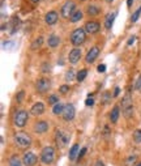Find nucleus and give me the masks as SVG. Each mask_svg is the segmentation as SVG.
<instances>
[{"mask_svg": "<svg viewBox=\"0 0 141 166\" xmlns=\"http://www.w3.org/2000/svg\"><path fill=\"white\" fill-rule=\"evenodd\" d=\"M85 39H86V32H85V29H83V28L75 29V30L72 32V34H71V43L75 47L83 45V43L85 42Z\"/></svg>", "mask_w": 141, "mask_h": 166, "instance_id": "obj_1", "label": "nucleus"}, {"mask_svg": "<svg viewBox=\"0 0 141 166\" xmlns=\"http://www.w3.org/2000/svg\"><path fill=\"white\" fill-rule=\"evenodd\" d=\"M122 111L125 118H131V115L133 114V102L131 93H125L124 98L122 99Z\"/></svg>", "mask_w": 141, "mask_h": 166, "instance_id": "obj_2", "label": "nucleus"}, {"mask_svg": "<svg viewBox=\"0 0 141 166\" xmlns=\"http://www.w3.org/2000/svg\"><path fill=\"white\" fill-rule=\"evenodd\" d=\"M14 144L18 148H29L32 145V138L26 132H17L14 135Z\"/></svg>", "mask_w": 141, "mask_h": 166, "instance_id": "obj_3", "label": "nucleus"}, {"mask_svg": "<svg viewBox=\"0 0 141 166\" xmlns=\"http://www.w3.org/2000/svg\"><path fill=\"white\" fill-rule=\"evenodd\" d=\"M41 161L44 165H51L55 161V149L53 147H44L41 152Z\"/></svg>", "mask_w": 141, "mask_h": 166, "instance_id": "obj_4", "label": "nucleus"}, {"mask_svg": "<svg viewBox=\"0 0 141 166\" xmlns=\"http://www.w3.org/2000/svg\"><path fill=\"white\" fill-rule=\"evenodd\" d=\"M28 119H29V115L25 110H18L14 113V117H13V123L16 127H25L26 123H28Z\"/></svg>", "mask_w": 141, "mask_h": 166, "instance_id": "obj_5", "label": "nucleus"}, {"mask_svg": "<svg viewBox=\"0 0 141 166\" xmlns=\"http://www.w3.org/2000/svg\"><path fill=\"white\" fill-rule=\"evenodd\" d=\"M76 11V4L72 2V0H68V2H65V4L62 7V16L64 18H71V16Z\"/></svg>", "mask_w": 141, "mask_h": 166, "instance_id": "obj_6", "label": "nucleus"}, {"mask_svg": "<svg viewBox=\"0 0 141 166\" xmlns=\"http://www.w3.org/2000/svg\"><path fill=\"white\" fill-rule=\"evenodd\" d=\"M75 114H76V109H75V106H73L72 103L64 105V110H63V114H62L64 120H67V122L72 120L73 118H75Z\"/></svg>", "mask_w": 141, "mask_h": 166, "instance_id": "obj_7", "label": "nucleus"}, {"mask_svg": "<svg viewBox=\"0 0 141 166\" xmlns=\"http://www.w3.org/2000/svg\"><path fill=\"white\" fill-rule=\"evenodd\" d=\"M69 141V135L65 133L62 129H58L56 131V143L59 147H65Z\"/></svg>", "mask_w": 141, "mask_h": 166, "instance_id": "obj_8", "label": "nucleus"}, {"mask_svg": "<svg viewBox=\"0 0 141 166\" xmlns=\"http://www.w3.org/2000/svg\"><path fill=\"white\" fill-rule=\"evenodd\" d=\"M98 55H99V47H98V46H93V47L88 51V54H86V56H85V62L89 63V64H92V63L98 58Z\"/></svg>", "mask_w": 141, "mask_h": 166, "instance_id": "obj_9", "label": "nucleus"}, {"mask_svg": "<svg viewBox=\"0 0 141 166\" xmlns=\"http://www.w3.org/2000/svg\"><path fill=\"white\" fill-rule=\"evenodd\" d=\"M37 90H38V93H41V94H43V93H46L48 89H50V80L48 78H39L38 81H37Z\"/></svg>", "mask_w": 141, "mask_h": 166, "instance_id": "obj_10", "label": "nucleus"}, {"mask_svg": "<svg viewBox=\"0 0 141 166\" xmlns=\"http://www.w3.org/2000/svg\"><path fill=\"white\" fill-rule=\"evenodd\" d=\"M38 161V157H37L33 152H28L24 154V158H22V162H24L25 166H34Z\"/></svg>", "mask_w": 141, "mask_h": 166, "instance_id": "obj_11", "label": "nucleus"}, {"mask_svg": "<svg viewBox=\"0 0 141 166\" xmlns=\"http://www.w3.org/2000/svg\"><path fill=\"white\" fill-rule=\"evenodd\" d=\"M85 32L88 34H95V33H98L99 32V29H101V25L97 23V21H89V23L85 24Z\"/></svg>", "mask_w": 141, "mask_h": 166, "instance_id": "obj_12", "label": "nucleus"}, {"mask_svg": "<svg viewBox=\"0 0 141 166\" xmlns=\"http://www.w3.org/2000/svg\"><path fill=\"white\" fill-rule=\"evenodd\" d=\"M80 59H81V50L77 48V47H75L73 50H71V53H69V55H68V60H69V63L76 64V63L80 62Z\"/></svg>", "mask_w": 141, "mask_h": 166, "instance_id": "obj_13", "label": "nucleus"}, {"mask_svg": "<svg viewBox=\"0 0 141 166\" xmlns=\"http://www.w3.org/2000/svg\"><path fill=\"white\" fill-rule=\"evenodd\" d=\"M58 13L55 11H50L48 13H46V16H44V21H46L47 25H55L58 23Z\"/></svg>", "mask_w": 141, "mask_h": 166, "instance_id": "obj_14", "label": "nucleus"}, {"mask_svg": "<svg viewBox=\"0 0 141 166\" xmlns=\"http://www.w3.org/2000/svg\"><path fill=\"white\" fill-rule=\"evenodd\" d=\"M47 129H48V123L44 120H39L34 124V132L37 133H44L47 132Z\"/></svg>", "mask_w": 141, "mask_h": 166, "instance_id": "obj_15", "label": "nucleus"}, {"mask_svg": "<svg viewBox=\"0 0 141 166\" xmlns=\"http://www.w3.org/2000/svg\"><path fill=\"white\" fill-rule=\"evenodd\" d=\"M44 113V105L42 102H37L32 106V110H30V114L35 115V117H38V115H42Z\"/></svg>", "mask_w": 141, "mask_h": 166, "instance_id": "obj_16", "label": "nucleus"}, {"mask_svg": "<svg viewBox=\"0 0 141 166\" xmlns=\"http://www.w3.org/2000/svg\"><path fill=\"white\" fill-rule=\"evenodd\" d=\"M116 17V12H113V13H108L106 18H105V28L107 30H110L111 28H113V24H114V20Z\"/></svg>", "mask_w": 141, "mask_h": 166, "instance_id": "obj_17", "label": "nucleus"}, {"mask_svg": "<svg viewBox=\"0 0 141 166\" xmlns=\"http://www.w3.org/2000/svg\"><path fill=\"white\" fill-rule=\"evenodd\" d=\"M119 115H120V109L118 106H115L113 110H111L110 113V120H111V123H116L118 119H119Z\"/></svg>", "mask_w": 141, "mask_h": 166, "instance_id": "obj_18", "label": "nucleus"}, {"mask_svg": "<svg viewBox=\"0 0 141 166\" xmlns=\"http://www.w3.org/2000/svg\"><path fill=\"white\" fill-rule=\"evenodd\" d=\"M47 43H48V46H50V47H58V46H59V43H60V38H59L58 35L53 34V35H50V37H48Z\"/></svg>", "mask_w": 141, "mask_h": 166, "instance_id": "obj_19", "label": "nucleus"}, {"mask_svg": "<svg viewBox=\"0 0 141 166\" xmlns=\"http://www.w3.org/2000/svg\"><path fill=\"white\" fill-rule=\"evenodd\" d=\"M86 12H88L89 16H97V14H99V12H101V8L97 5H89Z\"/></svg>", "mask_w": 141, "mask_h": 166, "instance_id": "obj_20", "label": "nucleus"}, {"mask_svg": "<svg viewBox=\"0 0 141 166\" xmlns=\"http://www.w3.org/2000/svg\"><path fill=\"white\" fill-rule=\"evenodd\" d=\"M77 152H78V144H75V145H72V148L69 150V160L71 161H75L76 160V157L78 156Z\"/></svg>", "mask_w": 141, "mask_h": 166, "instance_id": "obj_21", "label": "nucleus"}, {"mask_svg": "<svg viewBox=\"0 0 141 166\" xmlns=\"http://www.w3.org/2000/svg\"><path fill=\"white\" fill-rule=\"evenodd\" d=\"M81 18H83V12L78 11V9H76L75 13L72 14L69 20H71V23H78V21H80Z\"/></svg>", "mask_w": 141, "mask_h": 166, "instance_id": "obj_22", "label": "nucleus"}, {"mask_svg": "<svg viewBox=\"0 0 141 166\" xmlns=\"http://www.w3.org/2000/svg\"><path fill=\"white\" fill-rule=\"evenodd\" d=\"M136 161H137V156L132 154V156H128L127 160H125V166H136Z\"/></svg>", "mask_w": 141, "mask_h": 166, "instance_id": "obj_23", "label": "nucleus"}, {"mask_svg": "<svg viewBox=\"0 0 141 166\" xmlns=\"http://www.w3.org/2000/svg\"><path fill=\"white\" fill-rule=\"evenodd\" d=\"M63 110H64V105L63 103H56V105H54V109H53V113L55 114V115H59V114H63Z\"/></svg>", "mask_w": 141, "mask_h": 166, "instance_id": "obj_24", "label": "nucleus"}, {"mask_svg": "<svg viewBox=\"0 0 141 166\" xmlns=\"http://www.w3.org/2000/svg\"><path fill=\"white\" fill-rule=\"evenodd\" d=\"M9 166H22V163L17 156H12L9 158Z\"/></svg>", "mask_w": 141, "mask_h": 166, "instance_id": "obj_25", "label": "nucleus"}, {"mask_svg": "<svg viewBox=\"0 0 141 166\" xmlns=\"http://www.w3.org/2000/svg\"><path fill=\"white\" fill-rule=\"evenodd\" d=\"M86 75H88V71L86 69H81V71H78V73H77V81L78 83H81V81H84L85 80V77H86Z\"/></svg>", "mask_w": 141, "mask_h": 166, "instance_id": "obj_26", "label": "nucleus"}, {"mask_svg": "<svg viewBox=\"0 0 141 166\" xmlns=\"http://www.w3.org/2000/svg\"><path fill=\"white\" fill-rule=\"evenodd\" d=\"M75 77H77V76H75V71H73V69H69V71L65 73V81L71 83L72 80H75Z\"/></svg>", "mask_w": 141, "mask_h": 166, "instance_id": "obj_27", "label": "nucleus"}, {"mask_svg": "<svg viewBox=\"0 0 141 166\" xmlns=\"http://www.w3.org/2000/svg\"><path fill=\"white\" fill-rule=\"evenodd\" d=\"M42 42H43V38L42 37H38L34 42H33V45H32V50H37V48H39L41 45H42Z\"/></svg>", "mask_w": 141, "mask_h": 166, "instance_id": "obj_28", "label": "nucleus"}, {"mask_svg": "<svg viewBox=\"0 0 141 166\" xmlns=\"http://www.w3.org/2000/svg\"><path fill=\"white\" fill-rule=\"evenodd\" d=\"M140 14H141V7H140V8H138L136 12L132 13V17H131V21H132V23H136V21L138 20V17H140Z\"/></svg>", "mask_w": 141, "mask_h": 166, "instance_id": "obj_29", "label": "nucleus"}, {"mask_svg": "<svg viewBox=\"0 0 141 166\" xmlns=\"http://www.w3.org/2000/svg\"><path fill=\"white\" fill-rule=\"evenodd\" d=\"M12 23H13V26H12V30H11V33L13 34V33H16L17 28H18V24H20V20H18V17H14Z\"/></svg>", "mask_w": 141, "mask_h": 166, "instance_id": "obj_30", "label": "nucleus"}, {"mask_svg": "<svg viewBox=\"0 0 141 166\" xmlns=\"http://www.w3.org/2000/svg\"><path fill=\"white\" fill-rule=\"evenodd\" d=\"M133 140L136 143H141V129H136V131L133 132Z\"/></svg>", "mask_w": 141, "mask_h": 166, "instance_id": "obj_31", "label": "nucleus"}, {"mask_svg": "<svg viewBox=\"0 0 141 166\" xmlns=\"http://www.w3.org/2000/svg\"><path fill=\"white\" fill-rule=\"evenodd\" d=\"M48 103H50V105H56V103H59V97L55 96V94L50 96V97H48Z\"/></svg>", "mask_w": 141, "mask_h": 166, "instance_id": "obj_32", "label": "nucleus"}, {"mask_svg": "<svg viewBox=\"0 0 141 166\" xmlns=\"http://www.w3.org/2000/svg\"><path fill=\"white\" fill-rule=\"evenodd\" d=\"M110 99H111V94H110V93L108 92H106L105 93V94H103V103H108L110 102Z\"/></svg>", "mask_w": 141, "mask_h": 166, "instance_id": "obj_33", "label": "nucleus"}, {"mask_svg": "<svg viewBox=\"0 0 141 166\" xmlns=\"http://www.w3.org/2000/svg\"><path fill=\"white\" fill-rule=\"evenodd\" d=\"M59 90H60V93H63V94H67V93L69 92V86L68 85H62Z\"/></svg>", "mask_w": 141, "mask_h": 166, "instance_id": "obj_34", "label": "nucleus"}, {"mask_svg": "<svg viewBox=\"0 0 141 166\" xmlns=\"http://www.w3.org/2000/svg\"><path fill=\"white\" fill-rule=\"evenodd\" d=\"M24 96H25V92L24 90H21L18 94H17V97H16V99H17V102H21L22 101V98H24Z\"/></svg>", "mask_w": 141, "mask_h": 166, "instance_id": "obj_35", "label": "nucleus"}, {"mask_svg": "<svg viewBox=\"0 0 141 166\" xmlns=\"http://www.w3.org/2000/svg\"><path fill=\"white\" fill-rule=\"evenodd\" d=\"M136 89H137L138 92H141V75L138 76L137 81H136Z\"/></svg>", "mask_w": 141, "mask_h": 166, "instance_id": "obj_36", "label": "nucleus"}, {"mask_svg": "<svg viewBox=\"0 0 141 166\" xmlns=\"http://www.w3.org/2000/svg\"><path fill=\"white\" fill-rule=\"evenodd\" d=\"M85 105H86V106H93V105H94V99L90 98V97H88V99L85 101Z\"/></svg>", "mask_w": 141, "mask_h": 166, "instance_id": "obj_37", "label": "nucleus"}, {"mask_svg": "<svg viewBox=\"0 0 141 166\" xmlns=\"http://www.w3.org/2000/svg\"><path fill=\"white\" fill-rule=\"evenodd\" d=\"M106 71V66H105V64H99V66H98V72H101V73H102V72H105Z\"/></svg>", "mask_w": 141, "mask_h": 166, "instance_id": "obj_38", "label": "nucleus"}, {"mask_svg": "<svg viewBox=\"0 0 141 166\" xmlns=\"http://www.w3.org/2000/svg\"><path fill=\"white\" fill-rule=\"evenodd\" d=\"M103 133H105V138H107V136L111 133L110 132V129H108V127L107 126H105V128H103Z\"/></svg>", "mask_w": 141, "mask_h": 166, "instance_id": "obj_39", "label": "nucleus"}, {"mask_svg": "<svg viewBox=\"0 0 141 166\" xmlns=\"http://www.w3.org/2000/svg\"><path fill=\"white\" fill-rule=\"evenodd\" d=\"M135 39H136L135 35H132V37H129V39H128V46L133 45V42H135Z\"/></svg>", "mask_w": 141, "mask_h": 166, "instance_id": "obj_40", "label": "nucleus"}, {"mask_svg": "<svg viewBox=\"0 0 141 166\" xmlns=\"http://www.w3.org/2000/svg\"><path fill=\"white\" fill-rule=\"evenodd\" d=\"M86 153V148H83V149H81L80 150V153H78V157L81 158V157H84V154Z\"/></svg>", "mask_w": 141, "mask_h": 166, "instance_id": "obj_41", "label": "nucleus"}, {"mask_svg": "<svg viewBox=\"0 0 141 166\" xmlns=\"http://www.w3.org/2000/svg\"><path fill=\"white\" fill-rule=\"evenodd\" d=\"M119 93H120V88H118V86H116L115 90H114V97H118V96H119Z\"/></svg>", "mask_w": 141, "mask_h": 166, "instance_id": "obj_42", "label": "nucleus"}, {"mask_svg": "<svg viewBox=\"0 0 141 166\" xmlns=\"http://www.w3.org/2000/svg\"><path fill=\"white\" fill-rule=\"evenodd\" d=\"M95 166H105V165H103L102 161H97V162H95Z\"/></svg>", "mask_w": 141, "mask_h": 166, "instance_id": "obj_43", "label": "nucleus"}, {"mask_svg": "<svg viewBox=\"0 0 141 166\" xmlns=\"http://www.w3.org/2000/svg\"><path fill=\"white\" fill-rule=\"evenodd\" d=\"M132 3H133V0H127V5H128V7H131Z\"/></svg>", "mask_w": 141, "mask_h": 166, "instance_id": "obj_44", "label": "nucleus"}, {"mask_svg": "<svg viewBox=\"0 0 141 166\" xmlns=\"http://www.w3.org/2000/svg\"><path fill=\"white\" fill-rule=\"evenodd\" d=\"M30 2H32V3H34V4H35V3H38V2H39V0H30Z\"/></svg>", "mask_w": 141, "mask_h": 166, "instance_id": "obj_45", "label": "nucleus"}, {"mask_svg": "<svg viewBox=\"0 0 141 166\" xmlns=\"http://www.w3.org/2000/svg\"><path fill=\"white\" fill-rule=\"evenodd\" d=\"M106 2H107V3H111V2H114V0H106Z\"/></svg>", "mask_w": 141, "mask_h": 166, "instance_id": "obj_46", "label": "nucleus"}, {"mask_svg": "<svg viewBox=\"0 0 141 166\" xmlns=\"http://www.w3.org/2000/svg\"><path fill=\"white\" fill-rule=\"evenodd\" d=\"M136 166H141V162H140V163H138V165H136Z\"/></svg>", "mask_w": 141, "mask_h": 166, "instance_id": "obj_47", "label": "nucleus"}]
</instances>
